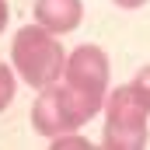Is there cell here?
<instances>
[{
	"label": "cell",
	"instance_id": "cell-2",
	"mask_svg": "<svg viewBox=\"0 0 150 150\" xmlns=\"http://www.w3.org/2000/svg\"><path fill=\"white\" fill-rule=\"evenodd\" d=\"M108 77H112V67H108V56L101 45H77L74 52L67 56V74L63 80L74 84L87 94H98V98H108Z\"/></svg>",
	"mask_w": 150,
	"mask_h": 150
},
{
	"label": "cell",
	"instance_id": "cell-8",
	"mask_svg": "<svg viewBox=\"0 0 150 150\" xmlns=\"http://www.w3.org/2000/svg\"><path fill=\"white\" fill-rule=\"evenodd\" d=\"M49 143H52L56 150H87V147H91V140H87L84 133H77V129H67V133L52 136Z\"/></svg>",
	"mask_w": 150,
	"mask_h": 150
},
{
	"label": "cell",
	"instance_id": "cell-7",
	"mask_svg": "<svg viewBox=\"0 0 150 150\" xmlns=\"http://www.w3.org/2000/svg\"><path fill=\"white\" fill-rule=\"evenodd\" d=\"M14 94H18V70H11L7 63H0V112L11 108Z\"/></svg>",
	"mask_w": 150,
	"mask_h": 150
},
{
	"label": "cell",
	"instance_id": "cell-5",
	"mask_svg": "<svg viewBox=\"0 0 150 150\" xmlns=\"http://www.w3.org/2000/svg\"><path fill=\"white\" fill-rule=\"evenodd\" d=\"M32 129L38 136L52 140L59 133H67V119H63V105H59V84L42 87L32 101Z\"/></svg>",
	"mask_w": 150,
	"mask_h": 150
},
{
	"label": "cell",
	"instance_id": "cell-11",
	"mask_svg": "<svg viewBox=\"0 0 150 150\" xmlns=\"http://www.w3.org/2000/svg\"><path fill=\"white\" fill-rule=\"evenodd\" d=\"M7 18H11V7H7V0H0V35L7 28Z\"/></svg>",
	"mask_w": 150,
	"mask_h": 150
},
{
	"label": "cell",
	"instance_id": "cell-9",
	"mask_svg": "<svg viewBox=\"0 0 150 150\" xmlns=\"http://www.w3.org/2000/svg\"><path fill=\"white\" fill-rule=\"evenodd\" d=\"M133 80H136V84H140V87H143V91H147V94H150V67H140Z\"/></svg>",
	"mask_w": 150,
	"mask_h": 150
},
{
	"label": "cell",
	"instance_id": "cell-10",
	"mask_svg": "<svg viewBox=\"0 0 150 150\" xmlns=\"http://www.w3.org/2000/svg\"><path fill=\"white\" fill-rule=\"evenodd\" d=\"M115 7H122V11H136V7H143L147 0H112Z\"/></svg>",
	"mask_w": 150,
	"mask_h": 150
},
{
	"label": "cell",
	"instance_id": "cell-6",
	"mask_svg": "<svg viewBox=\"0 0 150 150\" xmlns=\"http://www.w3.org/2000/svg\"><path fill=\"white\" fill-rule=\"evenodd\" d=\"M101 147L108 150H140L147 147V129H126V126H105Z\"/></svg>",
	"mask_w": 150,
	"mask_h": 150
},
{
	"label": "cell",
	"instance_id": "cell-3",
	"mask_svg": "<svg viewBox=\"0 0 150 150\" xmlns=\"http://www.w3.org/2000/svg\"><path fill=\"white\" fill-rule=\"evenodd\" d=\"M147 122H150V94L136 80L108 91V98H105V126L147 129Z\"/></svg>",
	"mask_w": 150,
	"mask_h": 150
},
{
	"label": "cell",
	"instance_id": "cell-4",
	"mask_svg": "<svg viewBox=\"0 0 150 150\" xmlns=\"http://www.w3.org/2000/svg\"><path fill=\"white\" fill-rule=\"evenodd\" d=\"M32 14H35L38 25L49 28L52 35H70L84 21V4L80 0H35Z\"/></svg>",
	"mask_w": 150,
	"mask_h": 150
},
{
	"label": "cell",
	"instance_id": "cell-1",
	"mask_svg": "<svg viewBox=\"0 0 150 150\" xmlns=\"http://www.w3.org/2000/svg\"><path fill=\"white\" fill-rule=\"evenodd\" d=\"M11 67L28 87H52L67 74V49L59 45V35H52L49 28H42L38 21L25 25L14 32L11 42Z\"/></svg>",
	"mask_w": 150,
	"mask_h": 150
}]
</instances>
